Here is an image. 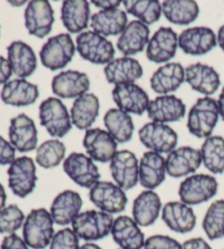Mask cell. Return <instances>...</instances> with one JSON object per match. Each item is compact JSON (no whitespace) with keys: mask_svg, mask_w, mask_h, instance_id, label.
<instances>
[{"mask_svg":"<svg viewBox=\"0 0 224 249\" xmlns=\"http://www.w3.org/2000/svg\"><path fill=\"white\" fill-rule=\"evenodd\" d=\"M83 201L78 192L64 190L55 197L50 207V215L56 224L66 226L72 224L79 215Z\"/></svg>","mask_w":224,"mask_h":249,"instance_id":"cb8c5ba5","label":"cell"},{"mask_svg":"<svg viewBox=\"0 0 224 249\" xmlns=\"http://www.w3.org/2000/svg\"><path fill=\"white\" fill-rule=\"evenodd\" d=\"M100 113V100L93 93H84L77 98L70 110L72 124L79 130H89Z\"/></svg>","mask_w":224,"mask_h":249,"instance_id":"d6a6232c","label":"cell"},{"mask_svg":"<svg viewBox=\"0 0 224 249\" xmlns=\"http://www.w3.org/2000/svg\"><path fill=\"white\" fill-rule=\"evenodd\" d=\"M6 201H7V193L5 188L1 183H0V210H2L6 207Z\"/></svg>","mask_w":224,"mask_h":249,"instance_id":"816d5d0a","label":"cell"},{"mask_svg":"<svg viewBox=\"0 0 224 249\" xmlns=\"http://www.w3.org/2000/svg\"><path fill=\"white\" fill-rule=\"evenodd\" d=\"M183 249H212L204 238L195 237L186 240L183 244Z\"/></svg>","mask_w":224,"mask_h":249,"instance_id":"c3c4849f","label":"cell"},{"mask_svg":"<svg viewBox=\"0 0 224 249\" xmlns=\"http://www.w3.org/2000/svg\"><path fill=\"white\" fill-rule=\"evenodd\" d=\"M111 234L120 249H142L144 246L145 239L140 226L127 215L114 220Z\"/></svg>","mask_w":224,"mask_h":249,"instance_id":"484cf974","label":"cell"},{"mask_svg":"<svg viewBox=\"0 0 224 249\" xmlns=\"http://www.w3.org/2000/svg\"><path fill=\"white\" fill-rule=\"evenodd\" d=\"M166 173L173 178H180L193 174L202 164L201 153L191 146L175 148L165 160Z\"/></svg>","mask_w":224,"mask_h":249,"instance_id":"ac0fdd59","label":"cell"},{"mask_svg":"<svg viewBox=\"0 0 224 249\" xmlns=\"http://www.w3.org/2000/svg\"><path fill=\"white\" fill-rule=\"evenodd\" d=\"M202 164L212 174L224 171V139L214 135L206 139L200 149Z\"/></svg>","mask_w":224,"mask_h":249,"instance_id":"74e56055","label":"cell"},{"mask_svg":"<svg viewBox=\"0 0 224 249\" xmlns=\"http://www.w3.org/2000/svg\"><path fill=\"white\" fill-rule=\"evenodd\" d=\"M76 49L83 59L96 65H107L115 56L113 43L94 31L80 33L76 40Z\"/></svg>","mask_w":224,"mask_h":249,"instance_id":"8992f818","label":"cell"},{"mask_svg":"<svg viewBox=\"0 0 224 249\" xmlns=\"http://www.w3.org/2000/svg\"><path fill=\"white\" fill-rule=\"evenodd\" d=\"M60 19L70 33H82L88 28L90 5L87 0H66L63 2Z\"/></svg>","mask_w":224,"mask_h":249,"instance_id":"836d02e7","label":"cell"},{"mask_svg":"<svg viewBox=\"0 0 224 249\" xmlns=\"http://www.w3.org/2000/svg\"><path fill=\"white\" fill-rule=\"evenodd\" d=\"M64 171L73 182L82 188L91 189L101 178L92 158L82 153H71L64 161Z\"/></svg>","mask_w":224,"mask_h":249,"instance_id":"8fae6325","label":"cell"},{"mask_svg":"<svg viewBox=\"0 0 224 249\" xmlns=\"http://www.w3.org/2000/svg\"><path fill=\"white\" fill-rule=\"evenodd\" d=\"M1 100L8 106L27 107L33 105L38 97L40 90L34 85L25 79H14L3 85L1 90Z\"/></svg>","mask_w":224,"mask_h":249,"instance_id":"4dcf8cb0","label":"cell"},{"mask_svg":"<svg viewBox=\"0 0 224 249\" xmlns=\"http://www.w3.org/2000/svg\"><path fill=\"white\" fill-rule=\"evenodd\" d=\"M114 218L112 214L89 210L80 213L72 222V231L85 242H94L106 237L112 231Z\"/></svg>","mask_w":224,"mask_h":249,"instance_id":"3957f363","label":"cell"},{"mask_svg":"<svg viewBox=\"0 0 224 249\" xmlns=\"http://www.w3.org/2000/svg\"><path fill=\"white\" fill-rule=\"evenodd\" d=\"M0 249H30L23 238L16 234L8 235L3 238Z\"/></svg>","mask_w":224,"mask_h":249,"instance_id":"bcb514c9","label":"cell"},{"mask_svg":"<svg viewBox=\"0 0 224 249\" xmlns=\"http://www.w3.org/2000/svg\"><path fill=\"white\" fill-rule=\"evenodd\" d=\"M127 14L141 21L144 24H153L160 20L162 5L156 0H130L123 1Z\"/></svg>","mask_w":224,"mask_h":249,"instance_id":"f35d334b","label":"cell"},{"mask_svg":"<svg viewBox=\"0 0 224 249\" xmlns=\"http://www.w3.org/2000/svg\"><path fill=\"white\" fill-rule=\"evenodd\" d=\"M218 107H219V112H220V117L222 118L224 121V87L222 88V91L219 96V100H218Z\"/></svg>","mask_w":224,"mask_h":249,"instance_id":"f907efd6","label":"cell"},{"mask_svg":"<svg viewBox=\"0 0 224 249\" xmlns=\"http://www.w3.org/2000/svg\"><path fill=\"white\" fill-rule=\"evenodd\" d=\"M219 184L213 176L206 174L192 175L179 184L178 196L183 203L192 207L205 203L217 195Z\"/></svg>","mask_w":224,"mask_h":249,"instance_id":"52a82bcc","label":"cell"},{"mask_svg":"<svg viewBox=\"0 0 224 249\" xmlns=\"http://www.w3.org/2000/svg\"><path fill=\"white\" fill-rule=\"evenodd\" d=\"M202 229L211 240L224 237V200L210 204L202 221Z\"/></svg>","mask_w":224,"mask_h":249,"instance_id":"ab89813d","label":"cell"},{"mask_svg":"<svg viewBox=\"0 0 224 249\" xmlns=\"http://www.w3.org/2000/svg\"><path fill=\"white\" fill-rule=\"evenodd\" d=\"M162 12L171 23L187 25L199 16V6L192 0H166L162 3Z\"/></svg>","mask_w":224,"mask_h":249,"instance_id":"d590c367","label":"cell"},{"mask_svg":"<svg viewBox=\"0 0 224 249\" xmlns=\"http://www.w3.org/2000/svg\"><path fill=\"white\" fill-rule=\"evenodd\" d=\"M149 36L150 30L148 25L139 20L130 21L118 37L117 49L125 56L130 57L144 50L150 41Z\"/></svg>","mask_w":224,"mask_h":249,"instance_id":"f1b7e54d","label":"cell"},{"mask_svg":"<svg viewBox=\"0 0 224 249\" xmlns=\"http://www.w3.org/2000/svg\"><path fill=\"white\" fill-rule=\"evenodd\" d=\"M9 140L11 145L20 153H29L37 146V128L33 120L21 113L11 119L9 126Z\"/></svg>","mask_w":224,"mask_h":249,"instance_id":"d6986e66","label":"cell"},{"mask_svg":"<svg viewBox=\"0 0 224 249\" xmlns=\"http://www.w3.org/2000/svg\"><path fill=\"white\" fill-rule=\"evenodd\" d=\"M82 143L89 157L98 162H111L117 153V142L100 127L85 131Z\"/></svg>","mask_w":224,"mask_h":249,"instance_id":"5bb4252c","label":"cell"},{"mask_svg":"<svg viewBox=\"0 0 224 249\" xmlns=\"http://www.w3.org/2000/svg\"><path fill=\"white\" fill-rule=\"evenodd\" d=\"M217 41H218V44H219V46L221 47V50H222L223 52H224V24L222 25L221 28L219 29Z\"/></svg>","mask_w":224,"mask_h":249,"instance_id":"f5cc1de1","label":"cell"},{"mask_svg":"<svg viewBox=\"0 0 224 249\" xmlns=\"http://www.w3.org/2000/svg\"><path fill=\"white\" fill-rule=\"evenodd\" d=\"M162 209L160 196L153 190H144L132 204V218L139 226H151L157 222Z\"/></svg>","mask_w":224,"mask_h":249,"instance_id":"f546056e","label":"cell"},{"mask_svg":"<svg viewBox=\"0 0 224 249\" xmlns=\"http://www.w3.org/2000/svg\"><path fill=\"white\" fill-rule=\"evenodd\" d=\"M112 96L119 110L126 113L142 115L150 104V99L140 86L136 84L116 85Z\"/></svg>","mask_w":224,"mask_h":249,"instance_id":"2e32d148","label":"cell"},{"mask_svg":"<svg viewBox=\"0 0 224 249\" xmlns=\"http://www.w3.org/2000/svg\"><path fill=\"white\" fill-rule=\"evenodd\" d=\"M36 166L31 157L16 158L8 169V184L14 195L25 197L36 187Z\"/></svg>","mask_w":224,"mask_h":249,"instance_id":"ba28073f","label":"cell"},{"mask_svg":"<svg viewBox=\"0 0 224 249\" xmlns=\"http://www.w3.org/2000/svg\"><path fill=\"white\" fill-rule=\"evenodd\" d=\"M54 220L46 209H34L23 224V239L32 249H45L54 237Z\"/></svg>","mask_w":224,"mask_h":249,"instance_id":"6da1fadb","label":"cell"},{"mask_svg":"<svg viewBox=\"0 0 224 249\" xmlns=\"http://www.w3.org/2000/svg\"><path fill=\"white\" fill-rule=\"evenodd\" d=\"M219 117L218 102L214 99L199 98L188 113V131L198 139H208L217 126Z\"/></svg>","mask_w":224,"mask_h":249,"instance_id":"7a4b0ae2","label":"cell"},{"mask_svg":"<svg viewBox=\"0 0 224 249\" xmlns=\"http://www.w3.org/2000/svg\"><path fill=\"white\" fill-rule=\"evenodd\" d=\"M185 81V70L179 63L165 64L153 72L150 85L154 92L165 96L174 92Z\"/></svg>","mask_w":224,"mask_h":249,"instance_id":"1f68e13d","label":"cell"},{"mask_svg":"<svg viewBox=\"0 0 224 249\" xmlns=\"http://www.w3.org/2000/svg\"><path fill=\"white\" fill-rule=\"evenodd\" d=\"M110 169L115 183L123 190H130L139 182V161L130 151L124 149L116 153Z\"/></svg>","mask_w":224,"mask_h":249,"instance_id":"4fadbf2b","label":"cell"},{"mask_svg":"<svg viewBox=\"0 0 224 249\" xmlns=\"http://www.w3.org/2000/svg\"><path fill=\"white\" fill-rule=\"evenodd\" d=\"M165 160L161 154L145 152L139 162V182L146 190L161 186L166 176Z\"/></svg>","mask_w":224,"mask_h":249,"instance_id":"d4e9b609","label":"cell"},{"mask_svg":"<svg viewBox=\"0 0 224 249\" xmlns=\"http://www.w3.org/2000/svg\"><path fill=\"white\" fill-rule=\"evenodd\" d=\"M91 202L102 212L116 214L123 212L128 202L125 190L111 181H98L90 189Z\"/></svg>","mask_w":224,"mask_h":249,"instance_id":"30bf717a","label":"cell"},{"mask_svg":"<svg viewBox=\"0 0 224 249\" xmlns=\"http://www.w3.org/2000/svg\"><path fill=\"white\" fill-rule=\"evenodd\" d=\"M16 160V148L0 135V165H11Z\"/></svg>","mask_w":224,"mask_h":249,"instance_id":"f6af8a7d","label":"cell"},{"mask_svg":"<svg viewBox=\"0 0 224 249\" xmlns=\"http://www.w3.org/2000/svg\"><path fill=\"white\" fill-rule=\"evenodd\" d=\"M76 45L68 33H60L47 40L42 46L40 58L43 66L50 71H58L66 67L72 61L76 53Z\"/></svg>","mask_w":224,"mask_h":249,"instance_id":"5b68a950","label":"cell"},{"mask_svg":"<svg viewBox=\"0 0 224 249\" xmlns=\"http://www.w3.org/2000/svg\"><path fill=\"white\" fill-rule=\"evenodd\" d=\"M92 3L97 8H101L102 10L109 9H117L122 5V1L118 0H93Z\"/></svg>","mask_w":224,"mask_h":249,"instance_id":"681fc988","label":"cell"},{"mask_svg":"<svg viewBox=\"0 0 224 249\" xmlns=\"http://www.w3.org/2000/svg\"><path fill=\"white\" fill-rule=\"evenodd\" d=\"M177 47L178 36L174 30L161 27L150 38L145 54L150 62L162 64L175 56Z\"/></svg>","mask_w":224,"mask_h":249,"instance_id":"e0dca14e","label":"cell"},{"mask_svg":"<svg viewBox=\"0 0 224 249\" xmlns=\"http://www.w3.org/2000/svg\"><path fill=\"white\" fill-rule=\"evenodd\" d=\"M218 44L217 36L210 28L195 27L184 30L178 36V46L185 54L200 56L212 51Z\"/></svg>","mask_w":224,"mask_h":249,"instance_id":"9a60e30c","label":"cell"},{"mask_svg":"<svg viewBox=\"0 0 224 249\" xmlns=\"http://www.w3.org/2000/svg\"><path fill=\"white\" fill-rule=\"evenodd\" d=\"M139 139L150 152L170 154L178 142V135L167 124L150 122L139 130Z\"/></svg>","mask_w":224,"mask_h":249,"instance_id":"9c48e42d","label":"cell"},{"mask_svg":"<svg viewBox=\"0 0 224 249\" xmlns=\"http://www.w3.org/2000/svg\"><path fill=\"white\" fill-rule=\"evenodd\" d=\"M12 75V68L9 61L0 56V85H6Z\"/></svg>","mask_w":224,"mask_h":249,"instance_id":"7dc6e473","label":"cell"},{"mask_svg":"<svg viewBox=\"0 0 224 249\" xmlns=\"http://www.w3.org/2000/svg\"><path fill=\"white\" fill-rule=\"evenodd\" d=\"M25 28L31 36L43 38L51 32L55 22L54 9L47 0H32L24 11Z\"/></svg>","mask_w":224,"mask_h":249,"instance_id":"7c38bea8","label":"cell"},{"mask_svg":"<svg viewBox=\"0 0 224 249\" xmlns=\"http://www.w3.org/2000/svg\"><path fill=\"white\" fill-rule=\"evenodd\" d=\"M127 24V14L120 10L119 8L101 10L91 17V27L93 31L104 37L122 34Z\"/></svg>","mask_w":224,"mask_h":249,"instance_id":"e575fe53","label":"cell"},{"mask_svg":"<svg viewBox=\"0 0 224 249\" xmlns=\"http://www.w3.org/2000/svg\"><path fill=\"white\" fill-rule=\"evenodd\" d=\"M90 85L89 77L84 72L66 71L54 77L51 80V90L62 99H77L88 93Z\"/></svg>","mask_w":224,"mask_h":249,"instance_id":"44dd1931","label":"cell"},{"mask_svg":"<svg viewBox=\"0 0 224 249\" xmlns=\"http://www.w3.org/2000/svg\"><path fill=\"white\" fill-rule=\"evenodd\" d=\"M162 220L171 231L187 234L195 229L197 217L193 210L182 201L167 202L162 209Z\"/></svg>","mask_w":224,"mask_h":249,"instance_id":"7402d4cb","label":"cell"},{"mask_svg":"<svg viewBox=\"0 0 224 249\" xmlns=\"http://www.w3.org/2000/svg\"><path fill=\"white\" fill-rule=\"evenodd\" d=\"M144 249H183V245L167 235H153L145 239Z\"/></svg>","mask_w":224,"mask_h":249,"instance_id":"ee69618b","label":"cell"},{"mask_svg":"<svg viewBox=\"0 0 224 249\" xmlns=\"http://www.w3.org/2000/svg\"><path fill=\"white\" fill-rule=\"evenodd\" d=\"M41 125L53 137L66 136L71 130L72 121L67 107L58 98H47L40 106Z\"/></svg>","mask_w":224,"mask_h":249,"instance_id":"277c9868","label":"cell"},{"mask_svg":"<svg viewBox=\"0 0 224 249\" xmlns=\"http://www.w3.org/2000/svg\"><path fill=\"white\" fill-rule=\"evenodd\" d=\"M104 75L107 83L113 85L135 84L144 75V68L135 58H115L104 67Z\"/></svg>","mask_w":224,"mask_h":249,"instance_id":"83f0119b","label":"cell"},{"mask_svg":"<svg viewBox=\"0 0 224 249\" xmlns=\"http://www.w3.org/2000/svg\"><path fill=\"white\" fill-rule=\"evenodd\" d=\"M146 112L152 122L166 124L182 120L186 114V106L174 94H165L150 101Z\"/></svg>","mask_w":224,"mask_h":249,"instance_id":"ffe728a7","label":"cell"},{"mask_svg":"<svg viewBox=\"0 0 224 249\" xmlns=\"http://www.w3.org/2000/svg\"><path fill=\"white\" fill-rule=\"evenodd\" d=\"M24 222V213L18 205L10 204L0 210V234H15L23 226Z\"/></svg>","mask_w":224,"mask_h":249,"instance_id":"b9f144b4","label":"cell"},{"mask_svg":"<svg viewBox=\"0 0 224 249\" xmlns=\"http://www.w3.org/2000/svg\"><path fill=\"white\" fill-rule=\"evenodd\" d=\"M80 249H102L98 245L96 244H93V243H87L82 245V246L80 247Z\"/></svg>","mask_w":224,"mask_h":249,"instance_id":"db71d44e","label":"cell"},{"mask_svg":"<svg viewBox=\"0 0 224 249\" xmlns=\"http://www.w3.org/2000/svg\"><path fill=\"white\" fill-rule=\"evenodd\" d=\"M66 155V146L59 140H48L37 147L36 162L45 169L60 165Z\"/></svg>","mask_w":224,"mask_h":249,"instance_id":"60d3db41","label":"cell"},{"mask_svg":"<svg viewBox=\"0 0 224 249\" xmlns=\"http://www.w3.org/2000/svg\"><path fill=\"white\" fill-rule=\"evenodd\" d=\"M185 81L195 91L211 96L218 91L221 85L220 75L213 67L196 63L185 68Z\"/></svg>","mask_w":224,"mask_h":249,"instance_id":"603a6c76","label":"cell"},{"mask_svg":"<svg viewBox=\"0 0 224 249\" xmlns=\"http://www.w3.org/2000/svg\"><path fill=\"white\" fill-rule=\"evenodd\" d=\"M104 125L111 136L117 143H127L131 140L135 124L130 115L117 109H110L103 119Z\"/></svg>","mask_w":224,"mask_h":249,"instance_id":"8d00e7d4","label":"cell"},{"mask_svg":"<svg viewBox=\"0 0 224 249\" xmlns=\"http://www.w3.org/2000/svg\"><path fill=\"white\" fill-rule=\"evenodd\" d=\"M79 237L70 229H63L55 233L49 249H80Z\"/></svg>","mask_w":224,"mask_h":249,"instance_id":"7bdbcfd3","label":"cell"},{"mask_svg":"<svg viewBox=\"0 0 224 249\" xmlns=\"http://www.w3.org/2000/svg\"><path fill=\"white\" fill-rule=\"evenodd\" d=\"M8 61H9L12 72L25 79L35 71L37 67L36 55L31 46L22 41H15L7 47Z\"/></svg>","mask_w":224,"mask_h":249,"instance_id":"4316f807","label":"cell"}]
</instances>
